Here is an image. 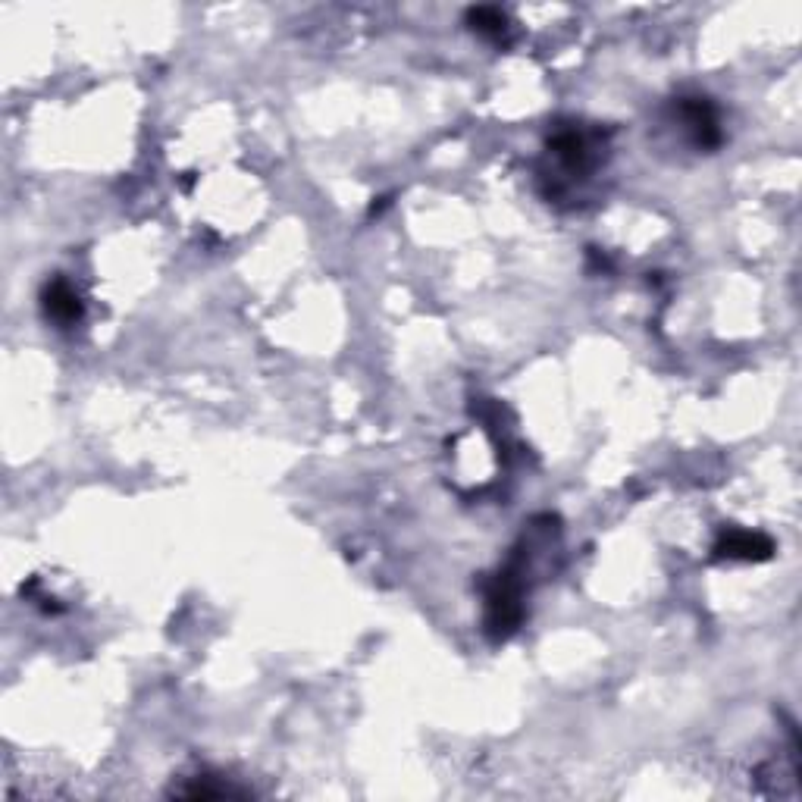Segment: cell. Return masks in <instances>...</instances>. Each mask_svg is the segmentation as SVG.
Returning a JSON list of instances; mask_svg holds the SVG:
<instances>
[{"label": "cell", "mask_w": 802, "mask_h": 802, "mask_svg": "<svg viewBox=\"0 0 802 802\" xmlns=\"http://www.w3.org/2000/svg\"><path fill=\"white\" fill-rule=\"evenodd\" d=\"M680 110H683V123H687V126L693 129V135H696V145H702V148H715L718 141H721V129H718V116H715V110H712L709 104H705L702 98H696V101H683Z\"/></svg>", "instance_id": "obj_1"}, {"label": "cell", "mask_w": 802, "mask_h": 802, "mask_svg": "<svg viewBox=\"0 0 802 802\" xmlns=\"http://www.w3.org/2000/svg\"><path fill=\"white\" fill-rule=\"evenodd\" d=\"M44 311H47V317H54L57 323L69 326L82 317V301L69 282L57 279L54 286H47V292H44Z\"/></svg>", "instance_id": "obj_2"}, {"label": "cell", "mask_w": 802, "mask_h": 802, "mask_svg": "<svg viewBox=\"0 0 802 802\" xmlns=\"http://www.w3.org/2000/svg\"><path fill=\"white\" fill-rule=\"evenodd\" d=\"M721 555H730V558H768L771 555V542L765 536H752V533H734L727 536L721 546H718Z\"/></svg>", "instance_id": "obj_3"}]
</instances>
